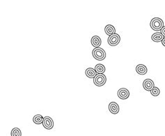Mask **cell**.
<instances>
[{"instance_id":"obj_1","label":"cell","mask_w":165,"mask_h":136,"mask_svg":"<svg viewBox=\"0 0 165 136\" xmlns=\"http://www.w3.org/2000/svg\"><path fill=\"white\" fill-rule=\"evenodd\" d=\"M150 26L153 30L156 31V32H160L161 29L164 27V22L160 18H154L151 20Z\"/></svg>"},{"instance_id":"obj_2","label":"cell","mask_w":165,"mask_h":136,"mask_svg":"<svg viewBox=\"0 0 165 136\" xmlns=\"http://www.w3.org/2000/svg\"><path fill=\"white\" fill-rule=\"evenodd\" d=\"M92 55L95 60L98 61H102L106 57L105 51L100 47H95L92 51Z\"/></svg>"},{"instance_id":"obj_3","label":"cell","mask_w":165,"mask_h":136,"mask_svg":"<svg viewBox=\"0 0 165 136\" xmlns=\"http://www.w3.org/2000/svg\"><path fill=\"white\" fill-rule=\"evenodd\" d=\"M107 82V77L104 74H97L94 78V83L96 86L102 87L105 85Z\"/></svg>"},{"instance_id":"obj_4","label":"cell","mask_w":165,"mask_h":136,"mask_svg":"<svg viewBox=\"0 0 165 136\" xmlns=\"http://www.w3.org/2000/svg\"><path fill=\"white\" fill-rule=\"evenodd\" d=\"M121 41V37L118 34H114L113 35L110 36L108 38V40H107V42H108L109 45H111V46H116L120 43Z\"/></svg>"},{"instance_id":"obj_5","label":"cell","mask_w":165,"mask_h":136,"mask_svg":"<svg viewBox=\"0 0 165 136\" xmlns=\"http://www.w3.org/2000/svg\"><path fill=\"white\" fill-rule=\"evenodd\" d=\"M42 125H43V127L45 129L50 130V129H52L54 127V121L52 120V119L51 117H44Z\"/></svg>"},{"instance_id":"obj_6","label":"cell","mask_w":165,"mask_h":136,"mask_svg":"<svg viewBox=\"0 0 165 136\" xmlns=\"http://www.w3.org/2000/svg\"><path fill=\"white\" fill-rule=\"evenodd\" d=\"M118 96L122 100H125L130 96V91L126 88H121L118 91Z\"/></svg>"},{"instance_id":"obj_7","label":"cell","mask_w":165,"mask_h":136,"mask_svg":"<svg viewBox=\"0 0 165 136\" xmlns=\"http://www.w3.org/2000/svg\"><path fill=\"white\" fill-rule=\"evenodd\" d=\"M154 87V82L151 79H146L143 82V87L146 91H150Z\"/></svg>"},{"instance_id":"obj_8","label":"cell","mask_w":165,"mask_h":136,"mask_svg":"<svg viewBox=\"0 0 165 136\" xmlns=\"http://www.w3.org/2000/svg\"><path fill=\"white\" fill-rule=\"evenodd\" d=\"M109 110L112 114H118L119 112V106L116 102H111L109 104Z\"/></svg>"},{"instance_id":"obj_9","label":"cell","mask_w":165,"mask_h":136,"mask_svg":"<svg viewBox=\"0 0 165 136\" xmlns=\"http://www.w3.org/2000/svg\"><path fill=\"white\" fill-rule=\"evenodd\" d=\"M91 45L94 47H99L101 45V43H102V41H101V39L98 36H94L91 38Z\"/></svg>"},{"instance_id":"obj_10","label":"cell","mask_w":165,"mask_h":136,"mask_svg":"<svg viewBox=\"0 0 165 136\" xmlns=\"http://www.w3.org/2000/svg\"><path fill=\"white\" fill-rule=\"evenodd\" d=\"M104 32H105V34H107V35L110 37V36L113 35V34L116 33L115 27H114L113 25H112V24H107V25H106V27H104Z\"/></svg>"},{"instance_id":"obj_11","label":"cell","mask_w":165,"mask_h":136,"mask_svg":"<svg viewBox=\"0 0 165 136\" xmlns=\"http://www.w3.org/2000/svg\"><path fill=\"white\" fill-rule=\"evenodd\" d=\"M136 71L139 75H145L148 72L147 67L143 64H139L136 66Z\"/></svg>"},{"instance_id":"obj_12","label":"cell","mask_w":165,"mask_h":136,"mask_svg":"<svg viewBox=\"0 0 165 136\" xmlns=\"http://www.w3.org/2000/svg\"><path fill=\"white\" fill-rule=\"evenodd\" d=\"M163 39H164V37H163V35L160 32H156V33H154L151 37L152 41L156 43L162 42Z\"/></svg>"},{"instance_id":"obj_13","label":"cell","mask_w":165,"mask_h":136,"mask_svg":"<svg viewBox=\"0 0 165 136\" xmlns=\"http://www.w3.org/2000/svg\"><path fill=\"white\" fill-rule=\"evenodd\" d=\"M85 74L89 78H94L97 75V73H96L95 68H88L85 70Z\"/></svg>"},{"instance_id":"obj_14","label":"cell","mask_w":165,"mask_h":136,"mask_svg":"<svg viewBox=\"0 0 165 136\" xmlns=\"http://www.w3.org/2000/svg\"><path fill=\"white\" fill-rule=\"evenodd\" d=\"M95 70H96L97 74H104V73L105 72L106 68L105 66H104L103 64H97L96 67H95Z\"/></svg>"},{"instance_id":"obj_15","label":"cell","mask_w":165,"mask_h":136,"mask_svg":"<svg viewBox=\"0 0 165 136\" xmlns=\"http://www.w3.org/2000/svg\"><path fill=\"white\" fill-rule=\"evenodd\" d=\"M43 120H44V118L42 117V116L40 115V114H36V115L34 116L33 118L34 122L36 124H42Z\"/></svg>"},{"instance_id":"obj_16","label":"cell","mask_w":165,"mask_h":136,"mask_svg":"<svg viewBox=\"0 0 165 136\" xmlns=\"http://www.w3.org/2000/svg\"><path fill=\"white\" fill-rule=\"evenodd\" d=\"M11 136H22V132L18 128H14L11 131Z\"/></svg>"},{"instance_id":"obj_17","label":"cell","mask_w":165,"mask_h":136,"mask_svg":"<svg viewBox=\"0 0 165 136\" xmlns=\"http://www.w3.org/2000/svg\"><path fill=\"white\" fill-rule=\"evenodd\" d=\"M150 91H151V94L153 96H158L160 94V90L159 88L156 87H154Z\"/></svg>"},{"instance_id":"obj_18","label":"cell","mask_w":165,"mask_h":136,"mask_svg":"<svg viewBox=\"0 0 165 136\" xmlns=\"http://www.w3.org/2000/svg\"><path fill=\"white\" fill-rule=\"evenodd\" d=\"M160 32L162 33V34L163 35V37H164V38H165V26H164V27H162V29H161Z\"/></svg>"},{"instance_id":"obj_19","label":"cell","mask_w":165,"mask_h":136,"mask_svg":"<svg viewBox=\"0 0 165 136\" xmlns=\"http://www.w3.org/2000/svg\"><path fill=\"white\" fill-rule=\"evenodd\" d=\"M162 45L165 47V38H164V39H163V40L162 41Z\"/></svg>"}]
</instances>
